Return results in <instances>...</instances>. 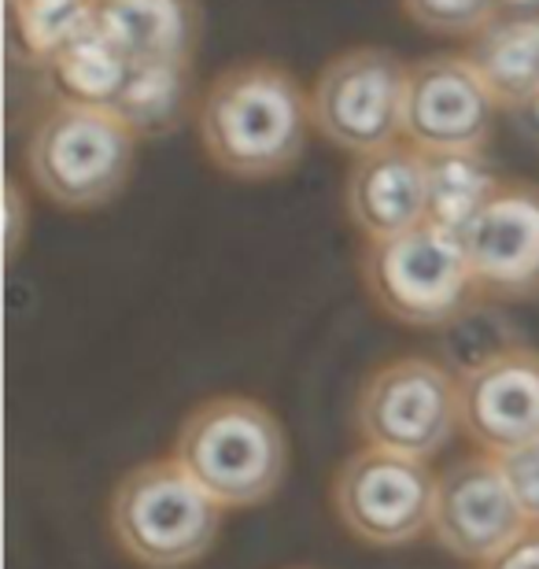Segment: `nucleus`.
Masks as SVG:
<instances>
[{
	"label": "nucleus",
	"mask_w": 539,
	"mask_h": 569,
	"mask_svg": "<svg viewBox=\"0 0 539 569\" xmlns=\"http://www.w3.org/2000/svg\"><path fill=\"white\" fill-rule=\"evenodd\" d=\"M469 267L485 296H539V181H502L488 208L462 233Z\"/></svg>",
	"instance_id": "12"
},
{
	"label": "nucleus",
	"mask_w": 539,
	"mask_h": 569,
	"mask_svg": "<svg viewBox=\"0 0 539 569\" xmlns=\"http://www.w3.org/2000/svg\"><path fill=\"white\" fill-rule=\"evenodd\" d=\"M197 67L192 60H163V63H133L126 78L114 116L137 133V141H156L186 127L197 116Z\"/></svg>",
	"instance_id": "16"
},
{
	"label": "nucleus",
	"mask_w": 539,
	"mask_h": 569,
	"mask_svg": "<svg viewBox=\"0 0 539 569\" xmlns=\"http://www.w3.org/2000/svg\"><path fill=\"white\" fill-rule=\"evenodd\" d=\"M214 503L259 507L289 473V437L278 415L251 396H214L192 407L170 455Z\"/></svg>",
	"instance_id": "2"
},
{
	"label": "nucleus",
	"mask_w": 539,
	"mask_h": 569,
	"mask_svg": "<svg viewBox=\"0 0 539 569\" xmlns=\"http://www.w3.org/2000/svg\"><path fill=\"white\" fill-rule=\"evenodd\" d=\"M466 60L502 111L539 108V11H499L469 38Z\"/></svg>",
	"instance_id": "15"
},
{
	"label": "nucleus",
	"mask_w": 539,
	"mask_h": 569,
	"mask_svg": "<svg viewBox=\"0 0 539 569\" xmlns=\"http://www.w3.org/2000/svg\"><path fill=\"white\" fill-rule=\"evenodd\" d=\"M222 510L174 459H148L111 488L108 529L137 566L186 569L214 551Z\"/></svg>",
	"instance_id": "3"
},
{
	"label": "nucleus",
	"mask_w": 539,
	"mask_h": 569,
	"mask_svg": "<svg viewBox=\"0 0 539 569\" xmlns=\"http://www.w3.org/2000/svg\"><path fill=\"white\" fill-rule=\"evenodd\" d=\"M97 27L130 63L197 60L203 41V0H97Z\"/></svg>",
	"instance_id": "14"
},
{
	"label": "nucleus",
	"mask_w": 539,
	"mask_h": 569,
	"mask_svg": "<svg viewBox=\"0 0 539 569\" xmlns=\"http://www.w3.org/2000/svg\"><path fill=\"white\" fill-rule=\"evenodd\" d=\"M539 0H499L502 11H532Z\"/></svg>",
	"instance_id": "24"
},
{
	"label": "nucleus",
	"mask_w": 539,
	"mask_h": 569,
	"mask_svg": "<svg viewBox=\"0 0 539 569\" xmlns=\"http://www.w3.org/2000/svg\"><path fill=\"white\" fill-rule=\"evenodd\" d=\"M499 111L466 52H432L410 63L403 141L418 152H485Z\"/></svg>",
	"instance_id": "9"
},
{
	"label": "nucleus",
	"mask_w": 539,
	"mask_h": 569,
	"mask_svg": "<svg viewBox=\"0 0 539 569\" xmlns=\"http://www.w3.org/2000/svg\"><path fill=\"white\" fill-rule=\"evenodd\" d=\"M462 426L458 378L426 356H399L377 367L355 396V429L370 448L436 459Z\"/></svg>",
	"instance_id": "7"
},
{
	"label": "nucleus",
	"mask_w": 539,
	"mask_h": 569,
	"mask_svg": "<svg viewBox=\"0 0 539 569\" xmlns=\"http://www.w3.org/2000/svg\"><path fill=\"white\" fill-rule=\"evenodd\" d=\"M410 63L381 44L337 52L311 86V122L340 152L366 156L403 141Z\"/></svg>",
	"instance_id": "6"
},
{
	"label": "nucleus",
	"mask_w": 539,
	"mask_h": 569,
	"mask_svg": "<svg viewBox=\"0 0 539 569\" xmlns=\"http://www.w3.org/2000/svg\"><path fill=\"white\" fill-rule=\"evenodd\" d=\"M462 429L485 455L539 440V348L502 345L458 373Z\"/></svg>",
	"instance_id": "11"
},
{
	"label": "nucleus",
	"mask_w": 539,
	"mask_h": 569,
	"mask_svg": "<svg viewBox=\"0 0 539 569\" xmlns=\"http://www.w3.org/2000/svg\"><path fill=\"white\" fill-rule=\"evenodd\" d=\"M296 569H311V566H296Z\"/></svg>",
	"instance_id": "25"
},
{
	"label": "nucleus",
	"mask_w": 539,
	"mask_h": 569,
	"mask_svg": "<svg viewBox=\"0 0 539 569\" xmlns=\"http://www.w3.org/2000/svg\"><path fill=\"white\" fill-rule=\"evenodd\" d=\"M499 186L502 178L491 170L485 152L429 156V222L462 237Z\"/></svg>",
	"instance_id": "18"
},
{
	"label": "nucleus",
	"mask_w": 539,
	"mask_h": 569,
	"mask_svg": "<svg viewBox=\"0 0 539 569\" xmlns=\"http://www.w3.org/2000/svg\"><path fill=\"white\" fill-rule=\"evenodd\" d=\"M536 111H539V108H536Z\"/></svg>",
	"instance_id": "26"
},
{
	"label": "nucleus",
	"mask_w": 539,
	"mask_h": 569,
	"mask_svg": "<svg viewBox=\"0 0 539 569\" xmlns=\"http://www.w3.org/2000/svg\"><path fill=\"white\" fill-rule=\"evenodd\" d=\"M311 130V89L285 63H233L200 93V148L222 174L237 181L289 174L303 159Z\"/></svg>",
	"instance_id": "1"
},
{
	"label": "nucleus",
	"mask_w": 539,
	"mask_h": 569,
	"mask_svg": "<svg viewBox=\"0 0 539 569\" xmlns=\"http://www.w3.org/2000/svg\"><path fill=\"white\" fill-rule=\"evenodd\" d=\"M332 515L366 548H407L432 529L436 473L426 459L359 448L332 473Z\"/></svg>",
	"instance_id": "8"
},
{
	"label": "nucleus",
	"mask_w": 539,
	"mask_h": 569,
	"mask_svg": "<svg viewBox=\"0 0 539 569\" xmlns=\"http://www.w3.org/2000/svg\"><path fill=\"white\" fill-rule=\"evenodd\" d=\"M407 19L436 38H473L499 16V0H399Z\"/></svg>",
	"instance_id": "20"
},
{
	"label": "nucleus",
	"mask_w": 539,
	"mask_h": 569,
	"mask_svg": "<svg viewBox=\"0 0 539 569\" xmlns=\"http://www.w3.org/2000/svg\"><path fill=\"white\" fill-rule=\"evenodd\" d=\"M359 274L377 311L418 329L462 322L473 311L477 296H485L462 237L432 222L385 241H366Z\"/></svg>",
	"instance_id": "5"
},
{
	"label": "nucleus",
	"mask_w": 539,
	"mask_h": 569,
	"mask_svg": "<svg viewBox=\"0 0 539 569\" xmlns=\"http://www.w3.org/2000/svg\"><path fill=\"white\" fill-rule=\"evenodd\" d=\"M130 71V56L97 22L78 33L71 44H63L49 60V67H44V74H49L56 89V100L86 108H114Z\"/></svg>",
	"instance_id": "17"
},
{
	"label": "nucleus",
	"mask_w": 539,
	"mask_h": 569,
	"mask_svg": "<svg viewBox=\"0 0 539 569\" xmlns=\"http://www.w3.org/2000/svg\"><path fill=\"white\" fill-rule=\"evenodd\" d=\"M97 22V0H8L11 44L38 67Z\"/></svg>",
	"instance_id": "19"
},
{
	"label": "nucleus",
	"mask_w": 539,
	"mask_h": 569,
	"mask_svg": "<svg viewBox=\"0 0 539 569\" xmlns=\"http://www.w3.org/2000/svg\"><path fill=\"white\" fill-rule=\"evenodd\" d=\"M496 455H462L436 473L432 540L462 562H488L529 529Z\"/></svg>",
	"instance_id": "10"
},
{
	"label": "nucleus",
	"mask_w": 539,
	"mask_h": 569,
	"mask_svg": "<svg viewBox=\"0 0 539 569\" xmlns=\"http://www.w3.org/2000/svg\"><path fill=\"white\" fill-rule=\"evenodd\" d=\"M477 569H539V526H529L518 540L507 543L499 555H491Z\"/></svg>",
	"instance_id": "22"
},
{
	"label": "nucleus",
	"mask_w": 539,
	"mask_h": 569,
	"mask_svg": "<svg viewBox=\"0 0 539 569\" xmlns=\"http://www.w3.org/2000/svg\"><path fill=\"white\" fill-rule=\"evenodd\" d=\"M8 263H16V256H19V244H22V237H27V226H30V203L27 197H22V189H19V181L16 178H8Z\"/></svg>",
	"instance_id": "23"
},
{
	"label": "nucleus",
	"mask_w": 539,
	"mask_h": 569,
	"mask_svg": "<svg viewBox=\"0 0 539 569\" xmlns=\"http://www.w3.org/2000/svg\"><path fill=\"white\" fill-rule=\"evenodd\" d=\"M343 208L366 241L429 222V156L407 141L355 156L343 181Z\"/></svg>",
	"instance_id": "13"
},
{
	"label": "nucleus",
	"mask_w": 539,
	"mask_h": 569,
	"mask_svg": "<svg viewBox=\"0 0 539 569\" xmlns=\"http://www.w3.org/2000/svg\"><path fill=\"white\" fill-rule=\"evenodd\" d=\"M27 174L63 211H97L130 186L137 133L111 108L56 104L33 122Z\"/></svg>",
	"instance_id": "4"
},
{
	"label": "nucleus",
	"mask_w": 539,
	"mask_h": 569,
	"mask_svg": "<svg viewBox=\"0 0 539 569\" xmlns=\"http://www.w3.org/2000/svg\"><path fill=\"white\" fill-rule=\"evenodd\" d=\"M499 466H502V477H507L513 499L521 503L525 518L539 526V440L525 443L518 451H507L499 455Z\"/></svg>",
	"instance_id": "21"
}]
</instances>
